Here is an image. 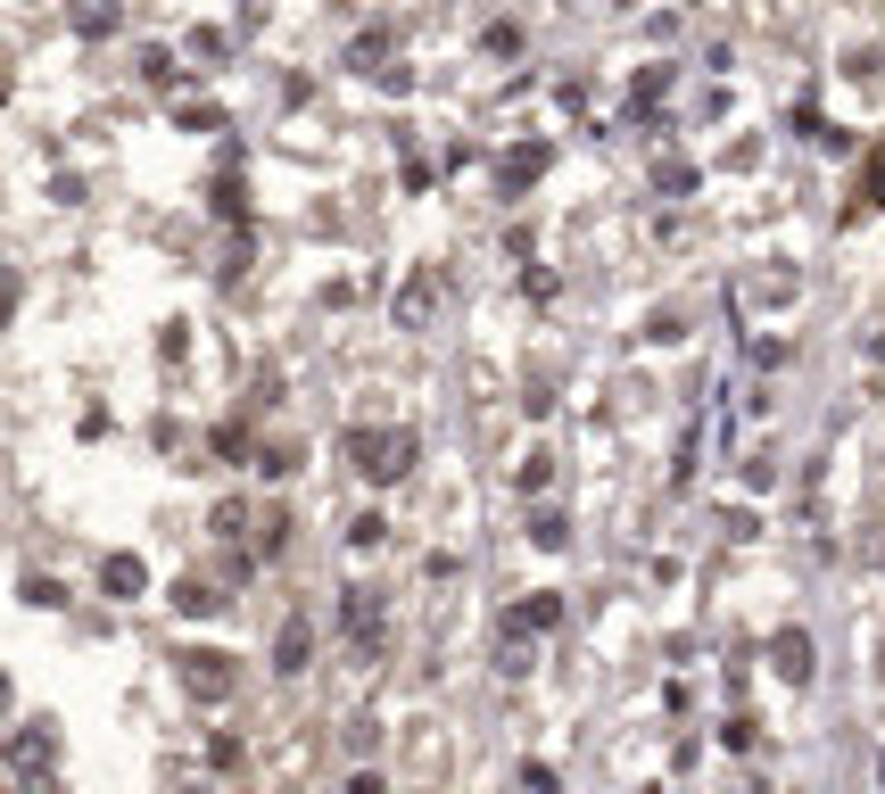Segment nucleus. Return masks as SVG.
<instances>
[{
    "label": "nucleus",
    "instance_id": "nucleus-20",
    "mask_svg": "<svg viewBox=\"0 0 885 794\" xmlns=\"http://www.w3.org/2000/svg\"><path fill=\"white\" fill-rule=\"evenodd\" d=\"M174 125H183V132H224V108H208V100H183V108H174Z\"/></svg>",
    "mask_w": 885,
    "mask_h": 794
},
{
    "label": "nucleus",
    "instance_id": "nucleus-7",
    "mask_svg": "<svg viewBox=\"0 0 885 794\" xmlns=\"http://www.w3.org/2000/svg\"><path fill=\"white\" fill-rule=\"evenodd\" d=\"M555 621H563V596H555V587H538V596H522V605L505 612V638H547Z\"/></svg>",
    "mask_w": 885,
    "mask_h": 794
},
{
    "label": "nucleus",
    "instance_id": "nucleus-17",
    "mask_svg": "<svg viewBox=\"0 0 885 794\" xmlns=\"http://www.w3.org/2000/svg\"><path fill=\"white\" fill-rule=\"evenodd\" d=\"M529 538H538L547 554H563L571 547V522H563V513H529Z\"/></svg>",
    "mask_w": 885,
    "mask_h": 794
},
{
    "label": "nucleus",
    "instance_id": "nucleus-21",
    "mask_svg": "<svg viewBox=\"0 0 885 794\" xmlns=\"http://www.w3.org/2000/svg\"><path fill=\"white\" fill-rule=\"evenodd\" d=\"M754 737H761V720H754V712H736L729 728H720V745H729V754H754Z\"/></svg>",
    "mask_w": 885,
    "mask_h": 794
},
{
    "label": "nucleus",
    "instance_id": "nucleus-1",
    "mask_svg": "<svg viewBox=\"0 0 885 794\" xmlns=\"http://www.w3.org/2000/svg\"><path fill=\"white\" fill-rule=\"evenodd\" d=\"M339 447H348V464H357V472L373 480V489H397V480L415 472L422 439H415V431H373V422H357V431L339 439Z\"/></svg>",
    "mask_w": 885,
    "mask_h": 794
},
{
    "label": "nucleus",
    "instance_id": "nucleus-25",
    "mask_svg": "<svg viewBox=\"0 0 885 794\" xmlns=\"http://www.w3.org/2000/svg\"><path fill=\"white\" fill-rule=\"evenodd\" d=\"M224 50H232V42L216 34V25H190V58H224Z\"/></svg>",
    "mask_w": 885,
    "mask_h": 794
},
{
    "label": "nucleus",
    "instance_id": "nucleus-19",
    "mask_svg": "<svg viewBox=\"0 0 885 794\" xmlns=\"http://www.w3.org/2000/svg\"><path fill=\"white\" fill-rule=\"evenodd\" d=\"M662 92H671V67H645V75H638V83H629V108H638V116H645V108H654V100H662Z\"/></svg>",
    "mask_w": 885,
    "mask_h": 794
},
{
    "label": "nucleus",
    "instance_id": "nucleus-14",
    "mask_svg": "<svg viewBox=\"0 0 885 794\" xmlns=\"http://www.w3.org/2000/svg\"><path fill=\"white\" fill-rule=\"evenodd\" d=\"M654 190L662 199H687V190H696V166H687V157H654Z\"/></svg>",
    "mask_w": 885,
    "mask_h": 794
},
{
    "label": "nucleus",
    "instance_id": "nucleus-9",
    "mask_svg": "<svg viewBox=\"0 0 885 794\" xmlns=\"http://www.w3.org/2000/svg\"><path fill=\"white\" fill-rule=\"evenodd\" d=\"M166 605H174V612H190V621H208V612H224L232 596H224V587H216V580H199V571H183Z\"/></svg>",
    "mask_w": 885,
    "mask_h": 794
},
{
    "label": "nucleus",
    "instance_id": "nucleus-10",
    "mask_svg": "<svg viewBox=\"0 0 885 794\" xmlns=\"http://www.w3.org/2000/svg\"><path fill=\"white\" fill-rule=\"evenodd\" d=\"M389 50H397V34H389V25H364V34L348 42V67H357V75H397V67H389Z\"/></svg>",
    "mask_w": 885,
    "mask_h": 794
},
{
    "label": "nucleus",
    "instance_id": "nucleus-18",
    "mask_svg": "<svg viewBox=\"0 0 885 794\" xmlns=\"http://www.w3.org/2000/svg\"><path fill=\"white\" fill-rule=\"evenodd\" d=\"M282 547H290V513L273 505V513H265V522H257V554H265V563H273V554H282Z\"/></svg>",
    "mask_w": 885,
    "mask_h": 794
},
{
    "label": "nucleus",
    "instance_id": "nucleus-11",
    "mask_svg": "<svg viewBox=\"0 0 885 794\" xmlns=\"http://www.w3.org/2000/svg\"><path fill=\"white\" fill-rule=\"evenodd\" d=\"M547 166H555L547 141H522V150H505V166H497V174H505V190H522V183H538Z\"/></svg>",
    "mask_w": 885,
    "mask_h": 794
},
{
    "label": "nucleus",
    "instance_id": "nucleus-6",
    "mask_svg": "<svg viewBox=\"0 0 885 794\" xmlns=\"http://www.w3.org/2000/svg\"><path fill=\"white\" fill-rule=\"evenodd\" d=\"M100 596H116V605L150 596V563L141 554H100Z\"/></svg>",
    "mask_w": 885,
    "mask_h": 794
},
{
    "label": "nucleus",
    "instance_id": "nucleus-27",
    "mask_svg": "<svg viewBox=\"0 0 885 794\" xmlns=\"http://www.w3.org/2000/svg\"><path fill=\"white\" fill-rule=\"evenodd\" d=\"M861 199H869V208H885V150L869 157V174H861Z\"/></svg>",
    "mask_w": 885,
    "mask_h": 794
},
{
    "label": "nucleus",
    "instance_id": "nucleus-3",
    "mask_svg": "<svg viewBox=\"0 0 885 794\" xmlns=\"http://www.w3.org/2000/svg\"><path fill=\"white\" fill-rule=\"evenodd\" d=\"M397 331H431L439 323V306H447V265H415L406 282H397Z\"/></svg>",
    "mask_w": 885,
    "mask_h": 794
},
{
    "label": "nucleus",
    "instance_id": "nucleus-15",
    "mask_svg": "<svg viewBox=\"0 0 885 794\" xmlns=\"http://www.w3.org/2000/svg\"><path fill=\"white\" fill-rule=\"evenodd\" d=\"M208 529L224 538V547H241V538H248V505H241V497H224V505L208 513Z\"/></svg>",
    "mask_w": 885,
    "mask_h": 794
},
{
    "label": "nucleus",
    "instance_id": "nucleus-4",
    "mask_svg": "<svg viewBox=\"0 0 885 794\" xmlns=\"http://www.w3.org/2000/svg\"><path fill=\"white\" fill-rule=\"evenodd\" d=\"M183 687L199 703H232V696H241V654H224V645H190V654H183Z\"/></svg>",
    "mask_w": 885,
    "mask_h": 794
},
{
    "label": "nucleus",
    "instance_id": "nucleus-29",
    "mask_svg": "<svg viewBox=\"0 0 885 794\" xmlns=\"http://www.w3.org/2000/svg\"><path fill=\"white\" fill-rule=\"evenodd\" d=\"M877 679H885V645H877Z\"/></svg>",
    "mask_w": 885,
    "mask_h": 794
},
{
    "label": "nucleus",
    "instance_id": "nucleus-8",
    "mask_svg": "<svg viewBox=\"0 0 885 794\" xmlns=\"http://www.w3.org/2000/svg\"><path fill=\"white\" fill-rule=\"evenodd\" d=\"M306 662H315V621H306V612H290L282 638H273V670H282V679H299Z\"/></svg>",
    "mask_w": 885,
    "mask_h": 794
},
{
    "label": "nucleus",
    "instance_id": "nucleus-2",
    "mask_svg": "<svg viewBox=\"0 0 885 794\" xmlns=\"http://www.w3.org/2000/svg\"><path fill=\"white\" fill-rule=\"evenodd\" d=\"M339 638L357 645V654H381V645H389V605H381V587H339Z\"/></svg>",
    "mask_w": 885,
    "mask_h": 794
},
{
    "label": "nucleus",
    "instance_id": "nucleus-24",
    "mask_svg": "<svg viewBox=\"0 0 885 794\" xmlns=\"http://www.w3.org/2000/svg\"><path fill=\"white\" fill-rule=\"evenodd\" d=\"M480 50H489V58H513V50H522V25H489V34H480Z\"/></svg>",
    "mask_w": 885,
    "mask_h": 794
},
{
    "label": "nucleus",
    "instance_id": "nucleus-22",
    "mask_svg": "<svg viewBox=\"0 0 885 794\" xmlns=\"http://www.w3.org/2000/svg\"><path fill=\"white\" fill-rule=\"evenodd\" d=\"M216 215H224V224H241V215H248V199H241V174H224V183H216Z\"/></svg>",
    "mask_w": 885,
    "mask_h": 794
},
{
    "label": "nucleus",
    "instance_id": "nucleus-23",
    "mask_svg": "<svg viewBox=\"0 0 885 794\" xmlns=\"http://www.w3.org/2000/svg\"><path fill=\"white\" fill-rule=\"evenodd\" d=\"M257 472L265 480H290V472H299V447H257Z\"/></svg>",
    "mask_w": 885,
    "mask_h": 794
},
{
    "label": "nucleus",
    "instance_id": "nucleus-28",
    "mask_svg": "<svg viewBox=\"0 0 885 794\" xmlns=\"http://www.w3.org/2000/svg\"><path fill=\"white\" fill-rule=\"evenodd\" d=\"M348 794H389V786H381V770H357V778H348Z\"/></svg>",
    "mask_w": 885,
    "mask_h": 794
},
{
    "label": "nucleus",
    "instance_id": "nucleus-26",
    "mask_svg": "<svg viewBox=\"0 0 885 794\" xmlns=\"http://www.w3.org/2000/svg\"><path fill=\"white\" fill-rule=\"evenodd\" d=\"M381 529H389L381 513H357V522H348V547H381Z\"/></svg>",
    "mask_w": 885,
    "mask_h": 794
},
{
    "label": "nucleus",
    "instance_id": "nucleus-13",
    "mask_svg": "<svg viewBox=\"0 0 885 794\" xmlns=\"http://www.w3.org/2000/svg\"><path fill=\"white\" fill-rule=\"evenodd\" d=\"M67 25H75L83 42H108V34H116V0H75V9H67Z\"/></svg>",
    "mask_w": 885,
    "mask_h": 794
},
{
    "label": "nucleus",
    "instance_id": "nucleus-12",
    "mask_svg": "<svg viewBox=\"0 0 885 794\" xmlns=\"http://www.w3.org/2000/svg\"><path fill=\"white\" fill-rule=\"evenodd\" d=\"M50 754H58L50 728H18V737H9V761H18V778H42V770H50Z\"/></svg>",
    "mask_w": 885,
    "mask_h": 794
},
{
    "label": "nucleus",
    "instance_id": "nucleus-5",
    "mask_svg": "<svg viewBox=\"0 0 885 794\" xmlns=\"http://www.w3.org/2000/svg\"><path fill=\"white\" fill-rule=\"evenodd\" d=\"M770 670H778L787 687H811V679H819V645H811V629H778V638H770Z\"/></svg>",
    "mask_w": 885,
    "mask_h": 794
},
{
    "label": "nucleus",
    "instance_id": "nucleus-16",
    "mask_svg": "<svg viewBox=\"0 0 885 794\" xmlns=\"http://www.w3.org/2000/svg\"><path fill=\"white\" fill-rule=\"evenodd\" d=\"M547 480H555V455H522V464H513V489L522 497H538Z\"/></svg>",
    "mask_w": 885,
    "mask_h": 794
},
{
    "label": "nucleus",
    "instance_id": "nucleus-30",
    "mask_svg": "<svg viewBox=\"0 0 885 794\" xmlns=\"http://www.w3.org/2000/svg\"><path fill=\"white\" fill-rule=\"evenodd\" d=\"M877 786H885V754H877Z\"/></svg>",
    "mask_w": 885,
    "mask_h": 794
}]
</instances>
